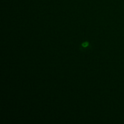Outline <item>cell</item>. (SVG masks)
<instances>
[{
	"label": "cell",
	"instance_id": "1",
	"mask_svg": "<svg viewBox=\"0 0 124 124\" xmlns=\"http://www.w3.org/2000/svg\"><path fill=\"white\" fill-rule=\"evenodd\" d=\"M82 46H83L84 47H87V46H88V43L87 42H84V43H83L82 44Z\"/></svg>",
	"mask_w": 124,
	"mask_h": 124
}]
</instances>
